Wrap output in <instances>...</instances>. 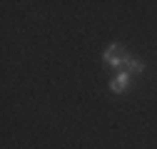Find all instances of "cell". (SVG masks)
I'll list each match as a JSON object with an SVG mask.
<instances>
[{"label": "cell", "mask_w": 157, "mask_h": 149, "mask_svg": "<svg viewBox=\"0 0 157 149\" xmlns=\"http://www.w3.org/2000/svg\"><path fill=\"white\" fill-rule=\"evenodd\" d=\"M127 57H130V52L122 47V45H110L107 50H105V55H102V60H105V65H110V67H125V62H127Z\"/></svg>", "instance_id": "obj_1"}, {"label": "cell", "mask_w": 157, "mask_h": 149, "mask_svg": "<svg viewBox=\"0 0 157 149\" xmlns=\"http://www.w3.org/2000/svg\"><path fill=\"white\" fill-rule=\"evenodd\" d=\"M130 77H132V74L130 72H117L115 74V77L110 80V92H115V95H120V92H125L127 87H130Z\"/></svg>", "instance_id": "obj_2"}, {"label": "cell", "mask_w": 157, "mask_h": 149, "mask_svg": "<svg viewBox=\"0 0 157 149\" xmlns=\"http://www.w3.org/2000/svg\"><path fill=\"white\" fill-rule=\"evenodd\" d=\"M145 70V65H142V60H137V57H132V55H130V57H127V62H125V72H135V74H140Z\"/></svg>", "instance_id": "obj_3"}]
</instances>
